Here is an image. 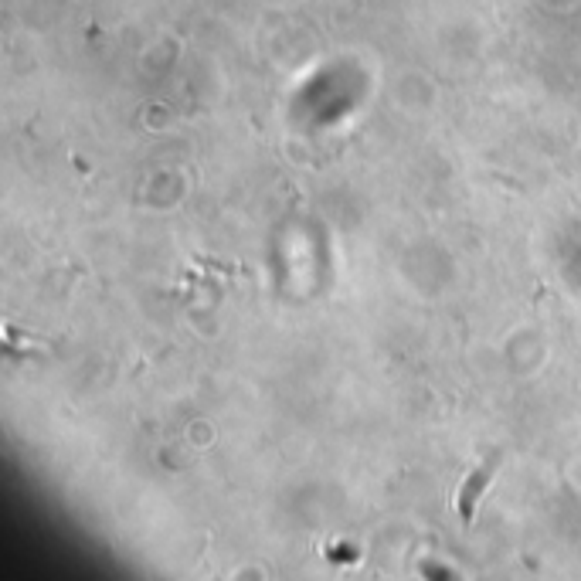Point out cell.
I'll return each instance as SVG.
<instances>
[{
	"label": "cell",
	"mask_w": 581,
	"mask_h": 581,
	"mask_svg": "<svg viewBox=\"0 0 581 581\" xmlns=\"http://www.w3.org/2000/svg\"><path fill=\"white\" fill-rule=\"evenodd\" d=\"M500 469V456L493 452V456H486L480 469H473L469 473V480L463 483V490H459V514H463V520H473V510H476V500H480V493L490 486L493 473Z\"/></svg>",
	"instance_id": "obj_1"
}]
</instances>
